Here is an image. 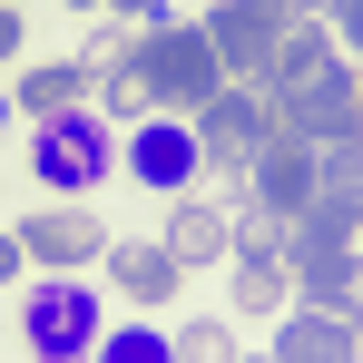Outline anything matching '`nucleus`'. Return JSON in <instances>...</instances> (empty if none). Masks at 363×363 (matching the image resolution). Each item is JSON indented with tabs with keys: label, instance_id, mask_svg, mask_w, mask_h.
<instances>
[{
	"label": "nucleus",
	"instance_id": "1",
	"mask_svg": "<svg viewBox=\"0 0 363 363\" xmlns=\"http://www.w3.org/2000/svg\"><path fill=\"white\" fill-rule=\"evenodd\" d=\"M128 69L147 79V99H157L167 118H196V108L226 89V60H216V40H206L196 20H147L138 50H128Z\"/></svg>",
	"mask_w": 363,
	"mask_h": 363
},
{
	"label": "nucleus",
	"instance_id": "2",
	"mask_svg": "<svg viewBox=\"0 0 363 363\" xmlns=\"http://www.w3.org/2000/svg\"><path fill=\"white\" fill-rule=\"evenodd\" d=\"M108 304H99V285L89 275H40L30 285V314H20V334H30V363H89L99 354V324Z\"/></svg>",
	"mask_w": 363,
	"mask_h": 363
},
{
	"label": "nucleus",
	"instance_id": "3",
	"mask_svg": "<svg viewBox=\"0 0 363 363\" xmlns=\"http://www.w3.org/2000/svg\"><path fill=\"white\" fill-rule=\"evenodd\" d=\"M265 118L295 128V138H314V147L354 138V128H363V89H354V69H344V50H334L324 69H304L295 89H265Z\"/></svg>",
	"mask_w": 363,
	"mask_h": 363
},
{
	"label": "nucleus",
	"instance_id": "4",
	"mask_svg": "<svg viewBox=\"0 0 363 363\" xmlns=\"http://www.w3.org/2000/svg\"><path fill=\"white\" fill-rule=\"evenodd\" d=\"M30 167L50 196H89V186L118 167V138L108 118H89V108H69V118H40V147H30Z\"/></svg>",
	"mask_w": 363,
	"mask_h": 363
},
{
	"label": "nucleus",
	"instance_id": "5",
	"mask_svg": "<svg viewBox=\"0 0 363 363\" xmlns=\"http://www.w3.org/2000/svg\"><path fill=\"white\" fill-rule=\"evenodd\" d=\"M285 236H314V245H354V236H363V128L324 147V167H314V206H304Z\"/></svg>",
	"mask_w": 363,
	"mask_h": 363
},
{
	"label": "nucleus",
	"instance_id": "6",
	"mask_svg": "<svg viewBox=\"0 0 363 363\" xmlns=\"http://www.w3.org/2000/svg\"><path fill=\"white\" fill-rule=\"evenodd\" d=\"M186 128H196V157H206V167L245 177V157L265 147V128H275V118H265V89H255V79H226V89H216Z\"/></svg>",
	"mask_w": 363,
	"mask_h": 363
},
{
	"label": "nucleus",
	"instance_id": "7",
	"mask_svg": "<svg viewBox=\"0 0 363 363\" xmlns=\"http://www.w3.org/2000/svg\"><path fill=\"white\" fill-rule=\"evenodd\" d=\"M20 255L50 265V275H89L108 255V226L89 216V196H50L40 216H20Z\"/></svg>",
	"mask_w": 363,
	"mask_h": 363
},
{
	"label": "nucleus",
	"instance_id": "8",
	"mask_svg": "<svg viewBox=\"0 0 363 363\" xmlns=\"http://www.w3.org/2000/svg\"><path fill=\"white\" fill-rule=\"evenodd\" d=\"M314 167H324V147H314V138H295V128H265V147L245 157V196H255V206H275V216L295 226L304 206H314Z\"/></svg>",
	"mask_w": 363,
	"mask_h": 363
},
{
	"label": "nucleus",
	"instance_id": "9",
	"mask_svg": "<svg viewBox=\"0 0 363 363\" xmlns=\"http://www.w3.org/2000/svg\"><path fill=\"white\" fill-rule=\"evenodd\" d=\"M118 167H128V177H138V186H147V196H186L206 157H196V128H186V118H167V108H157V118H138V128H128Z\"/></svg>",
	"mask_w": 363,
	"mask_h": 363
},
{
	"label": "nucleus",
	"instance_id": "10",
	"mask_svg": "<svg viewBox=\"0 0 363 363\" xmlns=\"http://www.w3.org/2000/svg\"><path fill=\"white\" fill-rule=\"evenodd\" d=\"M285 20H295L285 0H216V10H206L196 30L216 40V60H226V79H255V69H265V50H275V30H285Z\"/></svg>",
	"mask_w": 363,
	"mask_h": 363
},
{
	"label": "nucleus",
	"instance_id": "11",
	"mask_svg": "<svg viewBox=\"0 0 363 363\" xmlns=\"http://www.w3.org/2000/svg\"><path fill=\"white\" fill-rule=\"evenodd\" d=\"M275 363H363L354 314H334V304H285V324H275Z\"/></svg>",
	"mask_w": 363,
	"mask_h": 363
},
{
	"label": "nucleus",
	"instance_id": "12",
	"mask_svg": "<svg viewBox=\"0 0 363 363\" xmlns=\"http://www.w3.org/2000/svg\"><path fill=\"white\" fill-rule=\"evenodd\" d=\"M285 275H295V304H354V285H363V255L354 245H314V236H285Z\"/></svg>",
	"mask_w": 363,
	"mask_h": 363
},
{
	"label": "nucleus",
	"instance_id": "13",
	"mask_svg": "<svg viewBox=\"0 0 363 363\" xmlns=\"http://www.w3.org/2000/svg\"><path fill=\"white\" fill-rule=\"evenodd\" d=\"M177 255H167V245H147V236H108V285H118L128 304H147V314H157V304L177 295Z\"/></svg>",
	"mask_w": 363,
	"mask_h": 363
},
{
	"label": "nucleus",
	"instance_id": "14",
	"mask_svg": "<svg viewBox=\"0 0 363 363\" xmlns=\"http://www.w3.org/2000/svg\"><path fill=\"white\" fill-rule=\"evenodd\" d=\"M167 255H177V265H226V255H236V216H226V206H206V196H177Z\"/></svg>",
	"mask_w": 363,
	"mask_h": 363
},
{
	"label": "nucleus",
	"instance_id": "15",
	"mask_svg": "<svg viewBox=\"0 0 363 363\" xmlns=\"http://www.w3.org/2000/svg\"><path fill=\"white\" fill-rule=\"evenodd\" d=\"M79 89H89V69H79V60H40V69H20L10 108H30V118H69V108H79Z\"/></svg>",
	"mask_w": 363,
	"mask_h": 363
},
{
	"label": "nucleus",
	"instance_id": "16",
	"mask_svg": "<svg viewBox=\"0 0 363 363\" xmlns=\"http://www.w3.org/2000/svg\"><path fill=\"white\" fill-rule=\"evenodd\" d=\"M285 304H295L285 255H236V314H285Z\"/></svg>",
	"mask_w": 363,
	"mask_h": 363
},
{
	"label": "nucleus",
	"instance_id": "17",
	"mask_svg": "<svg viewBox=\"0 0 363 363\" xmlns=\"http://www.w3.org/2000/svg\"><path fill=\"white\" fill-rule=\"evenodd\" d=\"M89 363H177V354H167V334H157V324H108Z\"/></svg>",
	"mask_w": 363,
	"mask_h": 363
},
{
	"label": "nucleus",
	"instance_id": "18",
	"mask_svg": "<svg viewBox=\"0 0 363 363\" xmlns=\"http://www.w3.org/2000/svg\"><path fill=\"white\" fill-rule=\"evenodd\" d=\"M167 354H177V363H236V334H226L216 314H196V324L167 334Z\"/></svg>",
	"mask_w": 363,
	"mask_h": 363
},
{
	"label": "nucleus",
	"instance_id": "19",
	"mask_svg": "<svg viewBox=\"0 0 363 363\" xmlns=\"http://www.w3.org/2000/svg\"><path fill=\"white\" fill-rule=\"evenodd\" d=\"M108 118H128V128H138V118H157V99H147V79H138V69H108Z\"/></svg>",
	"mask_w": 363,
	"mask_h": 363
},
{
	"label": "nucleus",
	"instance_id": "20",
	"mask_svg": "<svg viewBox=\"0 0 363 363\" xmlns=\"http://www.w3.org/2000/svg\"><path fill=\"white\" fill-rule=\"evenodd\" d=\"M324 30H334L344 60H363V0H324Z\"/></svg>",
	"mask_w": 363,
	"mask_h": 363
},
{
	"label": "nucleus",
	"instance_id": "21",
	"mask_svg": "<svg viewBox=\"0 0 363 363\" xmlns=\"http://www.w3.org/2000/svg\"><path fill=\"white\" fill-rule=\"evenodd\" d=\"M69 20H79V10H128V20H167V10H157V0H60Z\"/></svg>",
	"mask_w": 363,
	"mask_h": 363
},
{
	"label": "nucleus",
	"instance_id": "22",
	"mask_svg": "<svg viewBox=\"0 0 363 363\" xmlns=\"http://www.w3.org/2000/svg\"><path fill=\"white\" fill-rule=\"evenodd\" d=\"M20 60V10H10V0H0V69Z\"/></svg>",
	"mask_w": 363,
	"mask_h": 363
},
{
	"label": "nucleus",
	"instance_id": "23",
	"mask_svg": "<svg viewBox=\"0 0 363 363\" xmlns=\"http://www.w3.org/2000/svg\"><path fill=\"white\" fill-rule=\"evenodd\" d=\"M20 265H30V255H20V226H10V236H0V285H20Z\"/></svg>",
	"mask_w": 363,
	"mask_h": 363
},
{
	"label": "nucleus",
	"instance_id": "24",
	"mask_svg": "<svg viewBox=\"0 0 363 363\" xmlns=\"http://www.w3.org/2000/svg\"><path fill=\"white\" fill-rule=\"evenodd\" d=\"M285 10H295V20H324V0H285Z\"/></svg>",
	"mask_w": 363,
	"mask_h": 363
},
{
	"label": "nucleus",
	"instance_id": "25",
	"mask_svg": "<svg viewBox=\"0 0 363 363\" xmlns=\"http://www.w3.org/2000/svg\"><path fill=\"white\" fill-rule=\"evenodd\" d=\"M344 314H354V334H363V285H354V304H344Z\"/></svg>",
	"mask_w": 363,
	"mask_h": 363
},
{
	"label": "nucleus",
	"instance_id": "26",
	"mask_svg": "<svg viewBox=\"0 0 363 363\" xmlns=\"http://www.w3.org/2000/svg\"><path fill=\"white\" fill-rule=\"evenodd\" d=\"M0 128H10V89H0Z\"/></svg>",
	"mask_w": 363,
	"mask_h": 363
},
{
	"label": "nucleus",
	"instance_id": "27",
	"mask_svg": "<svg viewBox=\"0 0 363 363\" xmlns=\"http://www.w3.org/2000/svg\"><path fill=\"white\" fill-rule=\"evenodd\" d=\"M255 363H275V354H255Z\"/></svg>",
	"mask_w": 363,
	"mask_h": 363
}]
</instances>
